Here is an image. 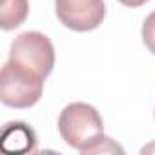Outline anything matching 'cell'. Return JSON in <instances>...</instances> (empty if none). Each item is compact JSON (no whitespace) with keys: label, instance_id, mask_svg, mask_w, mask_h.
<instances>
[{"label":"cell","instance_id":"cell-1","mask_svg":"<svg viewBox=\"0 0 155 155\" xmlns=\"http://www.w3.org/2000/svg\"><path fill=\"white\" fill-rule=\"evenodd\" d=\"M58 133L62 140L81 153L106 151L104 122L101 113L86 102H71L58 115Z\"/></svg>","mask_w":155,"mask_h":155},{"label":"cell","instance_id":"cell-9","mask_svg":"<svg viewBox=\"0 0 155 155\" xmlns=\"http://www.w3.org/2000/svg\"><path fill=\"white\" fill-rule=\"evenodd\" d=\"M146 151H155V144H151V146H146V148H142V153H146Z\"/></svg>","mask_w":155,"mask_h":155},{"label":"cell","instance_id":"cell-7","mask_svg":"<svg viewBox=\"0 0 155 155\" xmlns=\"http://www.w3.org/2000/svg\"><path fill=\"white\" fill-rule=\"evenodd\" d=\"M142 42L155 55V11H151L142 24Z\"/></svg>","mask_w":155,"mask_h":155},{"label":"cell","instance_id":"cell-6","mask_svg":"<svg viewBox=\"0 0 155 155\" xmlns=\"http://www.w3.org/2000/svg\"><path fill=\"white\" fill-rule=\"evenodd\" d=\"M29 13L28 0H2L0 4V28L4 31H11L24 24Z\"/></svg>","mask_w":155,"mask_h":155},{"label":"cell","instance_id":"cell-2","mask_svg":"<svg viewBox=\"0 0 155 155\" xmlns=\"http://www.w3.org/2000/svg\"><path fill=\"white\" fill-rule=\"evenodd\" d=\"M44 81L31 69L8 60L0 73V101L4 106L17 110L31 108L42 97Z\"/></svg>","mask_w":155,"mask_h":155},{"label":"cell","instance_id":"cell-10","mask_svg":"<svg viewBox=\"0 0 155 155\" xmlns=\"http://www.w3.org/2000/svg\"><path fill=\"white\" fill-rule=\"evenodd\" d=\"M153 115H155V110H153Z\"/></svg>","mask_w":155,"mask_h":155},{"label":"cell","instance_id":"cell-8","mask_svg":"<svg viewBox=\"0 0 155 155\" xmlns=\"http://www.w3.org/2000/svg\"><path fill=\"white\" fill-rule=\"evenodd\" d=\"M119 2L122 6H126V8H140V6H144L148 2V0H119Z\"/></svg>","mask_w":155,"mask_h":155},{"label":"cell","instance_id":"cell-5","mask_svg":"<svg viewBox=\"0 0 155 155\" xmlns=\"http://www.w3.org/2000/svg\"><path fill=\"white\" fill-rule=\"evenodd\" d=\"M0 146L6 153H28L37 148V135L26 122H9L2 131Z\"/></svg>","mask_w":155,"mask_h":155},{"label":"cell","instance_id":"cell-4","mask_svg":"<svg viewBox=\"0 0 155 155\" xmlns=\"http://www.w3.org/2000/svg\"><path fill=\"white\" fill-rule=\"evenodd\" d=\"M57 18L73 31L97 29L106 15L104 0H55Z\"/></svg>","mask_w":155,"mask_h":155},{"label":"cell","instance_id":"cell-3","mask_svg":"<svg viewBox=\"0 0 155 155\" xmlns=\"http://www.w3.org/2000/svg\"><path fill=\"white\" fill-rule=\"evenodd\" d=\"M8 60L48 79L55 68V48L44 33L26 31L13 40Z\"/></svg>","mask_w":155,"mask_h":155}]
</instances>
